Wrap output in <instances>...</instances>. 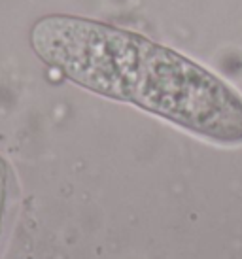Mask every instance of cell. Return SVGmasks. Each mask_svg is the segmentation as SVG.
<instances>
[{"instance_id": "obj_1", "label": "cell", "mask_w": 242, "mask_h": 259, "mask_svg": "<svg viewBox=\"0 0 242 259\" xmlns=\"http://www.w3.org/2000/svg\"><path fill=\"white\" fill-rule=\"evenodd\" d=\"M29 42L72 83L129 102L218 144H242V95L225 79L140 32L78 15H44Z\"/></svg>"}, {"instance_id": "obj_2", "label": "cell", "mask_w": 242, "mask_h": 259, "mask_svg": "<svg viewBox=\"0 0 242 259\" xmlns=\"http://www.w3.org/2000/svg\"><path fill=\"white\" fill-rule=\"evenodd\" d=\"M6 186H8V166L4 163V159L0 157V222H2L4 202H6Z\"/></svg>"}]
</instances>
